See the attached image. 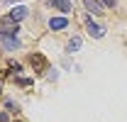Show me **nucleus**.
I'll return each instance as SVG.
<instances>
[{
	"label": "nucleus",
	"mask_w": 127,
	"mask_h": 122,
	"mask_svg": "<svg viewBox=\"0 0 127 122\" xmlns=\"http://www.w3.org/2000/svg\"><path fill=\"white\" fill-rule=\"evenodd\" d=\"M30 66L34 68V73H44V71L49 68L47 56H44V54H32L30 56Z\"/></svg>",
	"instance_id": "1"
},
{
	"label": "nucleus",
	"mask_w": 127,
	"mask_h": 122,
	"mask_svg": "<svg viewBox=\"0 0 127 122\" xmlns=\"http://www.w3.org/2000/svg\"><path fill=\"white\" fill-rule=\"evenodd\" d=\"M86 30H88V34H91V37H95V39H100V37H105V27H100V25H95V22L91 20V17L86 20Z\"/></svg>",
	"instance_id": "2"
},
{
	"label": "nucleus",
	"mask_w": 127,
	"mask_h": 122,
	"mask_svg": "<svg viewBox=\"0 0 127 122\" xmlns=\"http://www.w3.org/2000/svg\"><path fill=\"white\" fill-rule=\"evenodd\" d=\"M83 5H86V10L93 12V15H105V5L98 2V0H83Z\"/></svg>",
	"instance_id": "3"
},
{
	"label": "nucleus",
	"mask_w": 127,
	"mask_h": 122,
	"mask_svg": "<svg viewBox=\"0 0 127 122\" xmlns=\"http://www.w3.org/2000/svg\"><path fill=\"white\" fill-rule=\"evenodd\" d=\"M22 17H27V7H22V5H20V7H12V10H10V20H12L15 25L22 20Z\"/></svg>",
	"instance_id": "4"
},
{
	"label": "nucleus",
	"mask_w": 127,
	"mask_h": 122,
	"mask_svg": "<svg viewBox=\"0 0 127 122\" xmlns=\"http://www.w3.org/2000/svg\"><path fill=\"white\" fill-rule=\"evenodd\" d=\"M49 27H51V30H66V27H68V20H66V17H51V20H49Z\"/></svg>",
	"instance_id": "5"
},
{
	"label": "nucleus",
	"mask_w": 127,
	"mask_h": 122,
	"mask_svg": "<svg viewBox=\"0 0 127 122\" xmlns=\"http://www.w3.org/2000/svg\"><path fill=\"white\" fill-rule=\"evenodd\" d=\"M0 39H2V46H5V49H17V46H20L17 37H10V34H0Z\"/></svg>",
	"instance_id": "6"
},
{
	"label": "nucleus",
	"mask_w": 127,
	"mask_h": 122,
	"mask_svg": "<svg viewBox=\"0 0 127 122\" xmlns=\"http://www.w3.org/2000/svg\"><path fill=\"white\" fill-rule=\"evenodd\" d=\"M51 5L59 12H71V0H51Z\"/></svg>",
	"instance_id": "7"
},
{
	"label": "nucleus",
	"mask_w": 127,
	"mask_h": 122,
	"mask_svg": "<svg viewBox=\"0 0 127 122\" xmlns=\"http://www.w3.org/2000/svg\"><path fill=\"white\" fill-rule=\"evenodd\" d=\"M66 49H68V51H71V54H73V51H76V49H81V39H78V37H73V39H71V42H68V46H66Z\"/></svg>",
	"instance_id": "8"
},
{
	"label": "nucleus",
	"mask_w": 127,
	"mask_h": 122,
	"mask_svg": "<svg viewBox=\"0 0 127 122\" xmlns=\"http://www.w3.org/2000/svg\"><path fill=\"white\" fill-rule=\"evenodd\" d=\"M5 105L10 107V112H17V110H20V107H17V103H12V100H7V103H5Z\"/></svg>",
	"instance_id": "9"
},
{
	"label": "nucleus",
	"mask_w": 127,
	"mask_h": 122,
	"mask_svg": "<svg viewBox=\"0 0 127 122\" xmlns=\"http://www.w3.org/2000/svg\"><path fill=\"white\" fill-rule=\"evenodd\" d=\"M17 83H20V86H32L30 78H17Z\"/></svg>",
	"instance_id": "10"
},
{
	"label": "nucleus",
	"mask_w": 127,
	"mask_h": 122,
	"mask_svg": "<svg viewBox=\"0 0 127 122\" xmlns=\"http://www.w3.org/2000/svg\"><path fill=\"white\" fill-rule=\"evenodd\" d=\"M103 5H105V7H115V5H117V0H105Z\"/></svg>",
	"instance_id": "11"
},
{
	"label": "nucleus",
	"mask_w": 127,
	"mask_h": 122,
	"mask_svg": "<svg viewBox=\"0 0 127 122\" xmlns=\"http://www.w3.org/2000/svg\"><path fill=\"white\" fill-rule=\"evenodd\" d=\"M0 122H7V115L5 112H0Z\"/></svg>",
	"instance_id": "12"
}]
</instances>
